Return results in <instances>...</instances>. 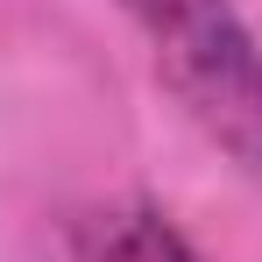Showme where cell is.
<instances>
[{
	"instance_id": "obj_1",
	"label": "cell",
	"mask_w": 262,
	"mask_h": 262,
	"mask_svg": "<svg viewBox=\"0 0 262 262\" xmlns=\"http://www.w3.org/2000/svg\"><path fill=\"white\" fill-rule=\"evenodd\" d=\"M199 135L262 184V43L234 0H121Z\"/></svg>"
},
{
	"instance_id": "obj_2",
	"label": "cell",
	"mask_w": 262,
	"mask_h": 262,
	"mask_svg": "<svg viewBox=\"0 0 262 262\" xmlns=\"http://www.w3.org/2000/svg\"><path fill=\"white\" fill-rule=\"evenodd\" d=\"M78 262H206L156 206H114L85 227Z\"/></svg>"
}]
</instances>
